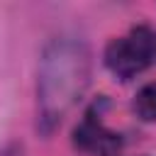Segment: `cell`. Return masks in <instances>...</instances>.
Instances as JSON below:
<instances>
[{
    "mask_svg": "<svg viewBox=\"0 0 156 156\" xmlns=\"http://www.w3.org/2000/svg\"><path fill=\"white\" fill-rule=\"evenodd\" d=\"M134 110H136V115H139L141 119H146V122H154V119H156V83H149V85H144V88L136 93V98H134Z\"/></svg>",
    "mask_w": 156,
    "mask_h": 156,
    "instance_id": "cell-4",
    "label": "cell"
},
{
    "mask_svg": "<svg viewBox=\"0 0 156 156\" xmlns=\"http://www.w3.org/2000/svg\"><path fill=\"white\" fill-rule=\"evenodd\" d=\"M156 58V34L139 24L134 29H129V34L115 39L107 51H105V63L107 68L119 76L122 80L134 78L136 73H141L144 68H149Z\"/></svg>",
    "mask_w": 156,
    "mask_h": 156,
    "instance_id": "cell-2",
    "label": "cell"
},
{
    "mask_svg": "<svg viewBox=\"0 0 156 156\" xmlns=\"http://www.w3.org/2000/svg\"><path fill=\"white\" fill-rule=\"evenodd\" d=\"M76 144L85 151H100V154H112L119 146L117 134L107 132L102 127V122L95 115H88L83 119V124L76 129Z\"/></svg>",
    "mask_w": 156,
    "mask_h": 156,
    "instance_id": "cell-3",
    "label": "cell"
},
{
    "mask_svg": "<svg viewBox=\"0 0 156 156\" xmlns=\"http://www.w3.org/2000/svg\"><path fill=\"white\" fill-rule=\"evenodd\" d=\"M90 56L80 41H54L41 58L39 71V112L44 127H54L78 102L88 85Z\"/></svg>",
    "mask_w": 156,
    "mask_h": 156,
    "instance_id": "cell-1",
    "label": "cell"
}]
</instances>
